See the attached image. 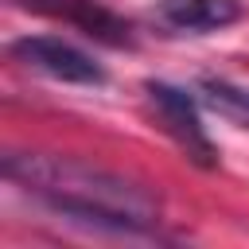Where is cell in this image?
<instances>
[{
  "mask_svg": "<svg viewBox=\"0 0 249 249\" xmlns=\"http://www.w3.org/2000/svg\"><path fill=\"white\" fill-rule=\"evenodd\" d=\"M0 171L8 183L23 187L51 214L74 226L117 237L160 233V195L121 171L51 152H8L0 160Z\"/></svg>",
  "mask_w": 249,
  "mask_h": 249,
  "instance_id": "6da1fadb",
  "label": "cell"
},
{
  "mask_svg": "<svg viewBox=\"0 0 249 249\" xmlns=\"http://www.w3.org/2000/svg\"><path fill=\"white\" fill-rule=\"evenodd\" d=\"M144 93H148L156 117L163 121V128L171 132V140L183 148V156L195 167L214 171L218 167V148H214V140H210V132L198 117V97H191L187 89H179L171 82H156V78L144 82Z\"/></svg>",
  "mask_w": 249,
  "mask_h": 249,
  "instance_id": "7a4b0ae2",
  "label": "cell"
},
{
  "mask_svg": "<svg viewBox=\"0 0 249 249\" xmlns=\"http://www.w3.org/2000/svg\"><path fill=\"white\" fill-rule=\"evenodd\" d=\"M8 51H12L16 62H23L27 70H39V74H47V78H54V82L105 86V78H109L105 66H101L93 54H86L82 47L58 39V35H23V39H16Z\"/></svg>",
  "mask_w": 249,
  "mask_h": 249,
  "instance_id": "3957f363",
  "label": "cell"
},
{
  "mask_svg": "<svg viewBox=\"0 0 249 249\" xmlns=\"http://www.w3.org/2000/svg\"><path fill=\"white\" fill-rule=\"evenodd\" d=\"M19 8L35 12V16H51V19H62V23H74L82 35L105 43V47H136V35H132V23L117 12H109L105 4L97 0H16Z\"/></svg>",
  "mask_w": 249,
  "mask_h": 249,
  "instance_id": "277c9868",
  "label": "cell"
},
{
  "mask_svg": "<svg viewBox=\"0 0 249 249\" xmlns=\"http://www.w3.org/2000/svg\"><path fill=\"white\" fill-rule=\"evenodd\" d=\"M156 12L175 31H222L245 16L241 0H160Z\"/></svg>",
  "mask_w": 249,
  "mask_h": 249,
  "instance_id": "5b68a950",
  "label": "cell"
},
{
  "mask_svg": "<svg viewBox=\"0 0 249 249\" xmlns=\"http://www.w3.org/2000/svg\"><path fill=\"white\" fill-rule=\"evenodd\" d=\"M198 101L206 109H214L218 117L249 128V89L245 86H233L226 78H198Z\"/></svg>",
  "mask_w": 249,
  "mask_h": 249,
  "instance_id": "8992f818",
  "label": "cell"
}]
</instances>
